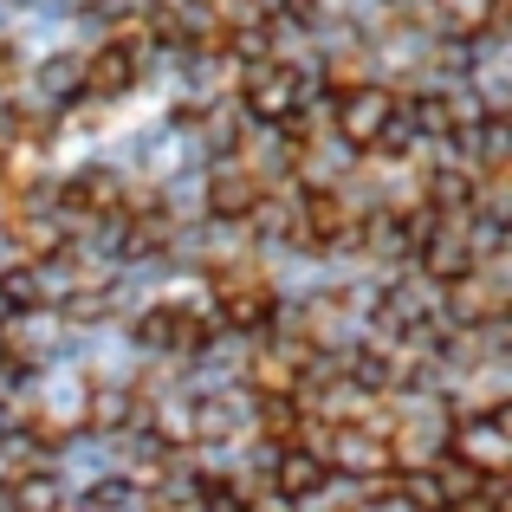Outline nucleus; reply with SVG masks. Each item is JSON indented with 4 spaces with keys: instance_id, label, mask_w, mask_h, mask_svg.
<instances>
[{
    "instance_id": "aec40b11",
    "label": "nucleus",
    "mask_w": 512,
    "mask_h": 512,
    "mask_svg": "<svg viewBox=\"0 0 512 512\" xmlns=\"http://www.w3.org/2000/svg\"><path fill=\"white\" fill-rule=\"evenodd\" d=\"M13 72H20V52H13V39H0V91L13 85Z\"/></svg>"
},
{
    "instance_id": "9d476101",
    "label": "nucleus",
    "mask_w": 512,
    "mask_h": 512,
    "mask_svg": "<svg viewBox=\"0 0 512 512\" xmlns=\"http://www.w3.org/2000/svg\"><path fill=\"white\" fill-rule=\"evenodd\" d=\"M72 221H124V175L78 169L59 188V227H72Z\"/></svg>"
},
{
    "instance_id": "f3484780",
    "label": "nucleus",
    "mask_w": 512,
    "mask_h": 512,
    "mask_svg": "<svg viewBox=\"0 0 512 512\" xmlns=\"http://www.w3.org/2000/svg\"><path fill=\"white\" fill-rule=\"evenodd\" d=\"M253 428H260L279 454H286V448H305V415H299V402H253Z\"/></svg>"
},
{
    "instance_id": "ddd939ff",
    "label": "nucleus",
    "mask_w": 512,
    "mask_h": 512,
    "mask_svg": "<svg viewBox=\"0 0 512 512\" xmlns=\"http://www.w3.org/2000/svg\"><path fill=\"white\" fill-rule=\"evenodd\" d=\"M188 422L195 441H234L253 422V396L247 389H208V396H188Z\"/></svg>"
},
{
    "instance_id": "1a4fd4ad",
    "label": "nucleus",
    "mask_w": 512,
    "mask_h": 512,
    "mask_svg": "<svg viewBox=\"0 0 512 512\" xmlns=\"http://www.w3.org/2000/svg\"><path fill=\"white\" fill-rule=\"evenodd\" d=\"M286 338H292V344H305L312 357H325V350H350V344H357V325H350V299H344V292H318V299H305L299 312H292Z\"/></svg>"
},
{
    "instance_id": "423d86ee",
    "label": "nucleus",
    "mask_w": 512,
    "mask_h": 512,
    "mask_svg": "<svg viewBox=\"0 0 512 512\" xmlns=\"http://www.w3.org/2000/svg\"><path fill=\"white\" fill-rule=\"evenodd\" d=\"M312 370H318V357L279 331V338H266V344L247 357V389H253L260 402H299V389L312 383Z\"/></svg>"
},
{
    "instance_id": "4468645a",
    "label": "nucleus",
    "mask_w": 512,
    "mask_h": 512,
    "mask_svg": "<svg viewBox=\"0 0 512 512\" xmlns=\"http://www.w3.org/2000/svg\"><path fill=\"white\" fill-rule=\"evenodd\" d=\"M260 195H266V175L253 163H221L208 175V214L214 221H247L260 208Z\"/></svg>"
},
{
    "instance_id": "412c9836",
    "label": "nucleus",
    "mask_w": 512,
    "mask_h": 512,
    "mask_svg": "<svg viewBox=\"0 0 512 512\" xmlns=\"http://www.w3.org/2000/svg\"><path fill=\"white\" fill-rule=\"evenodd\" d=\"M389 7H402V0H389Z\"/></svg>"
},
{
    "instance_id": "20e7f679",
    "label": "nucleus",
    "mask_w": 512,
    "mask_h": 512,
    "mask_svg": "<svg viewBox=\"0 0 512 512\" xmlns=\"http://www.w3.org/2000/svg\"><path fill=\"white\" fill-rule=\"evenodd\" d=\"M363 227V208L344 195V188H305L299 201H292V227L286 240H299V247H344V240H357Z\"/></svg>"
},
{
    "instance_id": "6ab92c4d",
    "label": "nucleus",
    "mask_w": 512,
    "mask_h": 512,
    "mask_svg": "<svg viewBox=\"0 0 512 512\" xmlns=\"http://www.w3.org/2000/svg\"><path fill=\"white\" fill-rule=\"evenodd\" d=\"M357 85H370V52H363V46L331 52V59H325V91H331V104L350 98Z\"/></svg>"
},
{
    "instance_id": "39448f33",
    "label": "nucleus",
    "mask_w": 512,
    "mask_h": 512,
    "mask_svg": "<svg viewBox=\"0 0 512 512\" xmlns=\"http://www.w3.org/2000/svg\"><path fill=\"white\" fill-rule=\"evenodd\" d=\"M331 124H338V137L350 143V150H383V143L396 137V124H402V98L370 78V85H357L350 98H338Z\"/></svg>"
},
{
    "instance_id": "7ed1b4c3",
    "label": "nucleus",
    "mask_w": 512,
    "mask_h": 512,
    "mask_svg": "<svg viewBox=\"0 0 512 512\" xmlns=\"http://www.w3.org/2000/svg\"><path fill=\"white\" fill-rule=\"evenodd\" d=\"M448 461L461 467L467 480H487L500 487L506 467H512V435H506V415H454L448 435H441Z\"/></svg>"
},
{
    "instance_id": "f257e3e1",
    "label": "nucleus",
    "mask_w": 512,
    "mask_h": 512,
    "mask_svg": "<svg viewBox=\"0 0 512 512\" xmlns=\"http://www.w3.org/2000/svg\"><path fill=\"white\" fill-rule=\"evenodd\" d=\"M247 124H266V130H286L292 117L305 111V72L292 59H247L240 65V104H234Z\"/></svg>"
},
{
    "instance_id": "f03ea898",
    "label": "nucleus",
    "mask_w": 512,
    "mask_h": 512,
    "mask_svg": "<svg viewBox=\"0 0 512 512\" xmlns=\"http://www.w3.org/2000/svg\"><path fill=\"white\" fill-rule=\"evenodd\" d=\"M208 292H214V318L234 325V331H266V325H273V312H279L273 279H266V266H253V260L208 266Z\"/></svg>"
},
{
    "instance_id": "a211bd4d",
    "label": "nucleus",
    "mask_w": 512,
    "mask_h": 512,
    "mask_svg": "<svg viewBox=\"0 0 512 512\" xmlns=\"http://www.w3.org/2000/svg\"><path fill=\"white\" fill-rule=\"evenodd\" d=\"M7 506L13 512H65V487L39 467V474H26V480H13V487H7Z\"/></svg>"
},
{
    "instance_id": "6e6552de",
    "label": "nucleus",
    "mask_w": 512,
    "mask_h": 512,
    "mask_svg": "<svg viewBox=\"0 0 512 512\" xmlns=\"http://www.w3.org/2000/svg\"><path fill=\"white\" fill-rule=\"evenodd\" d=\"M474 214H461V221H441V214H428V227L415 234V266H422V279H435V286H454V279L474 266Z\"/></svg>"
},
{
    "instance_id": "dca6fc26",
    "label": "nucleus",
    "mask_w": 512,
    "mask_h": 512,
    "mask_svg": "<svg viewBox=\"0 0 512 512\" xmlns=\"http://www.w3.org/2000/svg\"><path fill=\"white\" fill-rule=\"evenodd\" d=\"M500 7L506 0H428L435 26H448V33H461V39L493 33V26H500Z\"/></svg>"
},
{
    "instance_id": "0eeeda50",
    "label": "nucleus",
    "mask_w": 512,
    "mask_h": 512,
    "mask_svg": "<svg viewBox=\"0 0 512 512\" xmlns=\"http://www.w3.org/2000/svg\"><path fill=\"white\" fill-rule=\"evenodd\" d=\"M506 266L500 260H474L461 279L448 286V318L461 331H500V318H506Z\"/></svg>"
},
{
    "instance_id": "4be33fe9",
    "label": "nucleus",
    "mask_w": 512,
    "mask_h": 512,
    "mask_svg": "<svg viewBox=\"0 0 512 512\" xmlns=\"http://www.w3.org/2000/svg\"><path fill=\"white\" fill-rule=\"evenodd\" d=\"M344 512H357V506H344Z\"/></svg>"
},
{
    "instance_id": "9b49d317",
    "label": "nucleus",
    "mask_w": 512,
    "mask_h": 512,
    "mask_svg": "<svg viewBox=\"0 0 512 512\" xmlns=\"http://www.w3.org/2000/svg\"><path fill=\"white\" fill-rule=\"evenodd\" d=\"M137 338L150 350H175V357H195V350H208V318L195 312V305H150V312L137 318Z\"/></svg>"
},
{
    "instance_id": "2eb2a0df",
    "label": "nucleus",
    "mask_w": 512,
    "mask_h": 512,
    "mask_svg": "<svg viewBox=\"0 0 512 512\" xmlns=\"http://www.w3.org/2000/svg\"><path fill=\"white\" fill-rule=\"evenodd\" d=\"M325 474H331V467L318 461V448H286V454H279V467H273V480H266V487H273V493H279L286 506H299V500H312V493L325 487Z\"/></svg>"
},
{
    "instance_id": "f8f14e48",
    "label": "nucleus",
    "mask_w": 512,
    "mask_h": 512,
    "mask_svg": "<svg viewBox=\"0 0 512 512\" xmlns=\"http://www.w3.org/2000/svg\"><path fill=\"white\" fill-rule=\"evenodd\" d=\"M143 59H150L143 46L104 39L98 52H85V85H78V91H85V98H124V91L143 78Z\"/></svg>"
}]
</instances>
